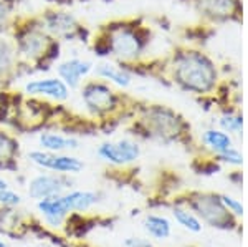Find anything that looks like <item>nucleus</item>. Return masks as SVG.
I'll list each match as a JSON object with an SVG mask.
<instances>
[{
	"label": "nucleus",
	"mask_w": 248,
	"mask_h": 247,
	"mask_svg": "<svg viewBox=\"0 0 248 247\" xmlns=\"http://www.w3.org/2000/svg\"><path fill=\"white\" fill-rule=\"evenodd\" d=\"M172 77L182 90L205 95L215 90L218 73L214 62L201 51H184L174 58Z\"/></svg>",
	"instance_id": "1"
},
{
	"label": "nucleus",
	"mask_w": 248,
	"mask_h": 247,
	"mask_svg": "<svg viewBox=\"0 0 248 247\" xmlns=\"http://www.w3.org/2000/svg\"><path fill=\"white\" fill-rule=\"evenodd\" d=\"M190 208L195 211V216L212 228L229 231L235 228V216L227 211L223 202L220 201V196L215 194H197L194 199H190Z\"/></svg>",
	"instance_id": "2"
},
{
	"label": "nucleus",
	"mask_w": 248,
	"mask_h": 247,
	"mask_svg": "<svg viewBox=\"0 0 248 247\" xmlns=\"http://www.w3.org/2000/svg\"><path fill=\"white\" fill-rule=\"evenodd\" d=\"M144 125L151 136L164 139V141L175 139L182 131V119L172 110H167L164 106H154L147 111Z\"/></svg>",
	"instance_id": "3"
},
{
	"label": "nucleus",
	"mask_w": 248,
	"mask_h": 247,
	"mask_svg": "<svg viewBox=\"0 0 248 247\" xmlns=\"http://www.w3.org/2000/svg\"><path fill=\"white\" fill-rule=\"evenodd\" d=\"M195 10L212 22H240L243 5L240 0H192Z\"/></svg>",
	"instance_id": "4"
},
{
	"label": "nucleus",
	"mask_w": 248,
	"mask_h": 247,
	"mask_svg": "<svg viewBox=\"0 0 248 247\" xmlns=\"http://www.w3.org/2000/svg\"><path fill=\"white\" fill-rule=\"evenodd\" d=\"M30 161L37 165L38 168L55 171L60 174H78L85 168L83 161L75 156H68L62 153H50V151H30Z\"/></svg>",
	"instance_id": "5"
},
{
	"label": "nucleus",
	"mask_w": 248,
	"mask_h": 247,
	"mask_svg": "<svg viewBox=\"0 0 248 247\" xmlns=\"http://www.w3.org/2000/svg\"><path fill=\"white\" fill-rule=\"evenodd\" d=\"M98 154L111 165L124 166L141 156V148L131 139H119V141L103 143L98 148Z\"/></svg>",
	"instance_id": "6"
},
{
	"label": "nucleus",
	"mask_w": 248,
	"mask_h": 247,
	"mask_svg": "<svg viewBox=\"0 0 248 247\" xmlns=\"http://www.w3.org/2000/svg\"><path fill=\"white\" fill-rule=\"evenodd\" d=\"M68 188V182L62 174H38L30 181L29 184V194L30 198L37 199H46L53 198L58 194H63Z\"/></svg>",
	"instance_id": "7"
},
{
	"label": "nucleus",
	"mask_w": 248,
	"mask_h": 247,
	"mask_svg": "<svg viewBox=\"0 0 248 247\" xmlns=\"http://www.w3.org/2000/svg\"><path fill=\"white\" fill-rule=\"evenodd\" d=\"M37 209L40 211V214H42L43 219H45L51 228H60V226L63 224V221L66 219L68 214L71 213L70 204H68L65 194H58V196H53V198L40 199L37 202Z\"/></svg>",
	"instance_id": "8"
},
{
	"label": "nucleus",
	"mask_w": 248,
	"mask_h": 247,
	"mask_svg": "<svg viewBox=\"0 0 248 247\" xmlns=\"http://www.w3.org/2000/svg\"><path fill=\"white\" fill-rule=\"evenodd\" d=\"M141 40L136 35V32L129 29H119L113 35L111 40V49L119 58L131 60L141 51Z\"/></svg>",
	"instance_id": "9"
},
{
	"label": "nucleus",
	"mask_w": 248,
	"mask_h": 247,
	"mask_svg": "<svg viewBox=\"0 0 248 247\" xmlns=\"http://www.w3.org/2000/svg\"><path fill=\"white\" fill-rule=\"evenodd\" d=\"M85 103L88 108H91L96 113H105L109 108L114 106V95L108 86L105 85H90L85 88L83 93Z\"/></svg>",
	"instance_id": "10"
},
{
	"label": "nucleus",
	"mask_w": 248,
	"mask_h": 247,
	"mask_svg": "<svg viewBox=\"0 0 248 247\" xmlns=\"http://www.w3.org/2000/svg\"><path fill=\"white\" fill-rule=\"evenodd\" d=\"M25 91L29 95H45L53 99H66L68 98V86L65 82L58 78H45L35 80L27 83Z\"/></svg>",
	"instance_id": "11"
},
{
	"label": "nucleus",
	"mask_w": 248,
	"mask_h": 247,
	"mask_svg": "<svg viewBox=\"0 0 248 247\" xmlns=\"http://www.w3.org/2000/svg\"><path fill=\"white\" fill-rule=\"evenodd\" d=\"M91 70H93V63L86 62V60H78V58L68 60V62L62 63V65L58 66L60 77L65 80V83L70 86H77L79 83V78L88 75Z\"/></svg>",
	"instance_id": "12"
},
{
	"label": "nucleus",
	"mask_w": 248,
	"mask_h": 247,
	"mask_svg": "<svg viewBox=\"0 0 248 247\" xmlns=\"http://www.w3.org/2000/svg\"><path fill=\"white\" fill-rule=\"evenodd\" d=\"M40 145L45 151L50 153H63L68 149H78L79 141L70 136H62L57 133H43L40 136Z\"/></svg>",
	"instance_id": "13"
},
{
	"label": "nucleus",
	"mask_w": 248,
	"mask_h": 247,
	"mask_svg": "<svg viewBox=\"0 0 248 247\" xmlns=\"http://www.w3.org/2000/svg\"><path fill=\"white\" fill-rule=\"evenodd\" d=\"M144 231L153 239L166 241L172 234V224L167 217L157 216V214H149V216L144 219Z\"/></svg>",
	"instance_id": "14"
},
{
	"label": "nucleus",
	"mask_w": 248,
	"mask_h": 247,
	"mask_svg": "<svg viewBox=\"0 0 248 247\" xmlns=\"http://www.w3.org/2000/svg\"><path fill=\"white\" fill-rule=\"evenodd\" d=\"M203 145L209 149L214 151L215 154H220L223 151L230 149L233 146V139L227 131L223 130H207L202 136Z\"/></svg>",
	"instance_id": "15"
},
{
	"label": "nucleus",
	"mask_w": 248,
	"mask_h": 247,
	"mask_svg": "<svg viewBox=\"0 0 248 247\" xmlns=\"http://www.w3.org/2000/svg\"><path fill=\"white\" fill-rule=\"evenodd\" d=\"M65 196L71 213L73 211H88L99 201V196L94 191H71V193H66Z\"/></svg>",
	"instance_id": "16"
},
{
	"label": "nucleus",
	"mask_w": 248,
	"mask_h": 247,
	"mask_svg": "<svg viewBox=\"0 0 248 247\" xmlns=\"http://www.w3.org/2000/svg\"><path fill=\"white\" fill-rule=\"evenodd\" d=\"M172 214H174L175 221H177L184 229L189 231V232H194V234L202 232V228H203L202 221L197 216H195L194 213H190V211H187V209H184V208H174Z\"/></svg>",
	"instance_id": "17"
},
{
	"label": "nucleus",
	"mask_w": 248,
	"mask_h": 247,
	"mask_svg": "<svg viewBox=\"0 0 248 247\" xmlns=\"http://www.w3.org/2000/svg\"><path fill=\"white\" fill-rule=\"evenodd\" d=\"M98 75L103 78L111 80V82H114L116 85L124 86V88L129 86V83H131V75L127 73L126 70L118 68V66H114V65H99Z\"/></svg>",
	"instance_id": "18"
},
{
	"label": "nucleus",
	"mask_w": 248,
	"mask_h": 247,
	"mask_svg": "<svg viewBox=\"0 0 248 247\" xmlns=\"http://www.w3.org/2000/svg\"><path fill=\"white\" fill-rule=\"evenodd\" d=\"M45 50V37L40 33H29L22 42V51L29 57H37Z\"/></svg>",
	"instance_id": "19"
},
{
	"label": "nucleus",
	"mask_w": 248,
	"mask_h": 247,
	"mask_svg": "<svg viewBox=\"0 0 248 247\" xmlns=\"http://www.w3.org/2000/svg\"><path fill=\"white\" fill-rule=\"evenodd\" d=\"M73 25H75V20L71 18L70 15H65V14H57V15H53L50 20V29L58 35L71 32L75 29Z\"/></svg>",
	"instance_id": "20"
},
{
	"label": "nucleus",
	"mask_w": 248,
	"mask_h": 247,
	"mask_svg": "<svg viewBox=\"0 0 248 247\" xmlns=\"http://www.w3.org/2000/svg\"><path fill=\"white\" fill-rule=\"evenodd\" d=\"M218 123L222 130L227 131V133H240L243 128V118L242 115L237 113H225L218 119Z\"/></svg>",
	"instance_id": "21"
},
{
	"label": "nucleus",
	"mask_w": 248,
	"mask_h": 247,
	"mask_svg": "<svg viewBox=\"0 0 248 247\" xmlns=\"http://www.w3.org/2000/svg\"><path fill=\"white\" fill-rule=\"evenodd\" d=\"M22 204V196L18 193H15L12 188L0 189V206L3 208H17Z\"/></svg>",
	"instance_id": "22"
},
{
	"label": "nucleus",
	"mask_w": 248,
	"mask_h": 247,
	"mask_svg": "<svg viewBox=\"0 0 248 247\" xmlns=\"http://www.w3.org/2000/svg\"><path fill=\"white\" fill-rule=\"evenodd\" d=\"M215 156H217L218 161L227 163V165H232V166H242L243 165L242 153H240L235 146H232L230 149L223 151V153H220V154H215Z\"/></svg>",
	"instance_id": "23"
},
{
	"label": "nucleus",
	"mask_w": 248,
	"mask_h": 247,
	"mask_svg": "<svg viewBox=\"0 0 248 247\" xmlns=\"http://www.w3.org/2000/svg\"><path fill=\"white\" fill-rule=\"evenodd\" d=\"M220 201L223 202V206L227 208V211L235 217H242L243 216V204L238 199L227 196V194H220Z\"/></svg>",
	"instance_id": "24"
},
{
	"label": "nucleus",
	"mask_w": 248,
	"mask_h": 247,
	"mask_svg": "<svg viewBox=\"0 0 248 247\" xmlns=\"http://www.w3.org/2000/svg\"><path fill=\"white\" fill-rule=\"evenodd\" d=\"M14 151H15L14 141H12L7 134L0 133V163L9 161L12 158V154H14Z\"/></svg>",
	"instance_id": "25"
},
{
	"label": "nucleus",
	"mask_w": 248,
	"mask_h": 247,
	"mask_svg": "<svg viewBox=\"0 0 248 247\" xmlns=\"http://www.w3.org/2000/svg\"><path fill=\"white\" fill-rule=\"evenodd\" d=\"M10 60H12V50L9 49L7 43L0 42V71L9 68Z\"/></svg>",
	"instance_id": "26"
},
{
	"label": "nucleus",
	"mask_w": 248,
	"mask_h": 247,
	"mask_svg": "<svg viewBox=\"0 0 248 247\" xmlns=\"http://www.w3.org/2000/svg\"><path fill=\"white\" fill-rule=\"evenodd\" d=\"M124 247H153L151 241L144 237H127L126 241L123 242Z\"/></svg>",
	"instance_id": "27"
},
{
	"label": "nucleus",
	"mask_w": 248,
	"mask_h": 247,
	"mask_svg": "<svg viewBox=\"0 0 248 247\" xmlns=\"http://www.w3.org/2000/svg\"><path fill=\"white\" fill-rule=\"evenodd\" d=\"M7 188H10V184L3 178H0V189H7Z\"/></svg>",
	"instance_id": "28"
},
{
	"label": "nucleus",
	"mask_w": 248,
	"mask_h": 247,
	"mask_svg": "<svg viewBox=\"0 0 248 247\" xmlns=\"http://www.w3.org/2000/svg\"><path fill=\"white\" fill-rule=\"evenodd\" d=\"M3 15H5V12H3V5H0V23L3 22Z\"/></svg>",
	"instance_id": "29"
},
{
	"label": "nucleus",
	"mask_w": 248,
	"mask_h": 247,
	"mask_svg": "<svg viewBox=\"0 0 248 247\" xmlns=\"http://www.w3.org/2000/svg\"><path fill=\"white\" fill-rule=\"evenodd\" d=\"M0 247H10L9 244H7L5 241H2V239H0Z\"/></svg>",
	"instance_id": "30"
},
{
	"label": "nucleus",
	"mask_w": 248,
	"mask_h": 247,
	"mask_svg": "<svg viewBox=\"0 0 248 247\" xmlns=\"http://www.w3.org/2000/svg\"><path fill=\"white\" fill-rule=\"evenodd\" d=\"M35 247H46V246H35Z\"/></svg>",
	"instance_id": "31"
}]
</instances>
